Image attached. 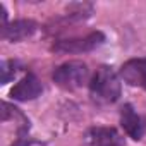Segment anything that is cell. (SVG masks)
<instances>
[{"label": "cell", "mask_w": 146, "mask_h": 146, "mask_svg": "<svg viewBox=\"0 0 146 146\" xmlns=\"http://www.w3.org/2000/svg\"><path fill=\"white\" fill-rule=\"evenodd\" d=\"M90 91L91 96L98 103H113L120 96V79L107 65H102L96 69L90 81Z\"/></svg>", "instance_id": "obj_1"}, {"label": "cell", "mask_w": 146, "mask_h": 146, "mask_svg": "<svg viewBox=\"0 0 146 146\" xmlns=\"http://www.w3.org/2000/svg\"><path fill=\"white\" fill-rule=\"evenodd\" d=\"M90 70L88 65L81 60H69L60 64L53 70V81L64 90H76L88 83Z\"/></svg>", "instance_id": "obj_2"}, {"label": "cell", "mask_w": 146, "mask_h": 146, "mask_svg": "<svg viewBox=\"0 0 146 146\" xmlns=\"http://www.w3.org/2000/svg\"><path fill=\"white\" fill-rule=\"evenodd\" d=\"M105 41V35L102 31H93L81 38H69V40H58L52 46L53 52L58 53H84L98 48Z\"/></svg>", "instance_id": "obj_3"}, {"label": "cell", "mask_w": 146, "mask_h": 146, "mask_svg": "<svg viewBox=\"0 0 146 146\" xmlns=\"http://www.w3.org/2000/svg\"><path fill=\"white\" fill-rule=\"evenodd\" d=\"M84 146H124V137L113 127H91L84 134Z\"/></svg>", "instance_id": "obj_4"}, {"label": "cell", "mask_w": 146, "mask_h": 146, "mask_svg": "<svg viewBox=\"0 0 146 146\" xmlns=\"http://www.w3.org/2000/svg\"><path fill=\"white\" fill-rule=\"evenodd\" d=\"M120 124H122V127H124V131L127 132L129 137L137 141V139H141L144 136V131H146L144 119L129 103L124 105L122 110H120Z\"/></svg>", "instance_id": "obj_5"}, {"label": "cell", "mask_w": 146, "mask_h": 146, "mask_svg": "<svg viewBox=\"0 0 146 146\" xmlns=\"http://www.w3.org/2000/svg\"><path fill=\"white\" fill-rule=\"evenodd\" d=\"M43 86L38 81V78L35 74H26L12 90H11V98L17 100V102H29L35 100L41 95Z\"/></svg>", "instance_id": "obj_6"}, {"label": "cell", "mask_w": 146, "mask_h": 146, "mask_svg": "<svg viewBox=\"0 0 146 146\" xmlns=\"http://www.w3.org/2000/svg\"><path fill=\"white\" fill-rule=\"evenodd\" d=\"M120 78L131 86L146 90V58H131L120 67Z\"/></svg>", "instance_id": "obj_7"}, {"label": "cell", "mask_w": 146, "mask_h": 146, "mask_svg": "<svg viewBox=\"0 0 146 146\" xmlns=\"http://www.w3.org/2000/svg\"><path fill=\"white\" fill-rule=\"evenodd\" d=\"M36 23L35 21H29V19H19V21H14L11 24H7L5 28H2V38L7 40V41H21V40H26L29 38L35 31H36Z\"/></svg>", "instance_id": "obj_8"}, {"label": "cell", "mask_w": 146, "mask_h": 146, "mask_svg": "<svg viewBox=\"0 0 146 146\" xmlns=\"http://www.w3.org/2000/svg\"><path fill=\"white\" fill-rule=\"evenodd\" d=\"M2 84H7L19 70V64L16 60H4L2 62Z\"/></svg>", "instance_id": "obj_9"}, {"label": "cell", "mask_w": 146, "mask_h": 146, "mask_svg": "<svg viewBox=\"0 0 146 146\" xmlns=\"http://www.w3.org/2000/svg\"><path fill=\"white\" fill-rule=\"evenodd\" d=\"M29 144H31V143L26 139V136H21V137H19V139L12 144V146H29Z\"/></svg>", "instance_id": "obj_10"}]
</instances>
